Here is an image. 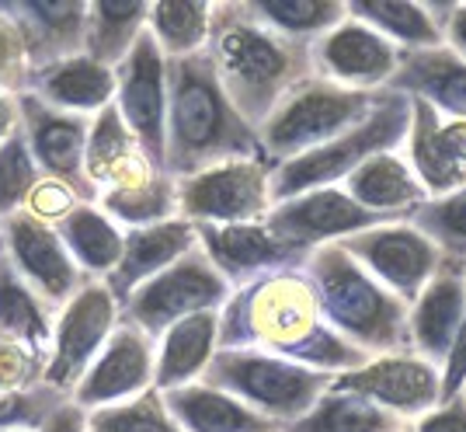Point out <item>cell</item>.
Returning a JSON list of instances; mask_svg holds the SVG:
<instances>
[{
  "label": "cell",
  "instance_id": "obj_41",
  "mask_svg": "<svg viewBox=\"0 0 466 432\" xmlns=\"http://www.w3.org/2000/svg\"><path fill=\"white\" fill-rule=\"evenodd\" d=\"M46 363L49 355L35 353L11 334H0V394L35 391L46 384Z\"/></svg>",
  "mask_w": 466,
  "mask_h": 432
},
{
  "label": "cell",
  "instance_id": "obj_6",
  "mask_svg": "<svg viewBox=\"0 0 466 432\" xmlns=\"http://www.w3.org/2000/svg\"><path fill=\"white\" fill-rule=\"evenodd\" d=\"M202 384L233 394L279 429H286L330 391L334 376L258 349H216Z\"/></svg>",
  "mask_w": 466,
  "mask_h": 432
},
{
  "label": "cell",
  "instance_id": "obj_36",
  "mask_svg": "<svg viewBox=\"0 0 466 432\" xmlns=\"http://www.w3.org/2000/svg\"><path fill=\"white\" fill-rule=\"evenodd\" d=\"M143 158L139 143L133 139L129 126L118 116L116 101L105 105L95 118H91V133H87V158H84V168H87V178L91 185L101 189L105 181H112L118 171H126L129 164H137Z\"/></svg>",
  "mask_w": 466,
  "mask_h": 432
},
{
  "label": "cell",
  "instance_id": "obj_34",
  "mask_svg": "<svg viewBox=\"0 0 466 432\" xmlns=\"http://www.w3.org/2000/svg\"><path fill=\"white\" fill-rule=\"evenodd\" d=\"M408 422L393 412L372 405L370 397L330 387L310 412L296 418L282 432H404Z\"/></svg>",
  "mask_w": 466,
  "mask_h": 432
},
{
  "label": "cell",
  "instance_id": "obj_38",
  "mask_svg": "<svg viewBox=\"0 0 466 432\" xmlns=\"http://www.w3.org/2000/svg\"><path fill=\"white\" fill-rule=\"evenodd\" d=\"M410 223L442 252L449 262H466V189L421 202Z\"/></svg>",
  "mask_w": 466,
  "mask_h": 432
},
{
  "label": "cell",
  "instance_id": "obj_39",
  "mask_svg": "<svg viewBox=\"0 0 466 432\" xmlns=\"http://www.w3.org/2000/svg\"><path fill=\"white\" fill-rule=\"evenodd\" d=\"M87 432H181V426L167 412L164 394L150 387L139 397L87 412Z\"/></svg>",
  "mask_w": 466,
  "mask_h": 432
},
{
  "label": "cell",
  "instance_id": "obj_46",
  "mask_svg": "<svg viewBox=\"0 0 466 432\" xmlns=\"http://www.w3.org/2000/svg\"><path fill=\"white\" fill-rule=\"evenodd\" d=\"M410 432H466V397L439 401L428 415L410 422Z\"/></svg>",
  "mask_w": 466,
  "mask_h": 432
},
{
  "label": "cell",
  "instance_id": "obj_14",
  "mask_svg": "<svg viewBox=\"0 0 466 432\" xmlns=\"http://www.w3.org/2000/svg\"><path fill=\"white\" fill-rule=\"evenodd\" d=\"M383 223H397V220L359 206L341 185L313 189V192L292 196L286 202H275L265 216V227L272 231V237H279L282 244H289L303 255H310L320 244H338L359 231L383 227Z\"/></svg>",
  "mask_w": 466,
  "mask_h": 432
},
{
  "label": "cell",
  "instance_id": "obj_23",
  "mask_svg": "<svg viewBox=\"0 0 466 432\" xmlns=\"http://www.w3.org/2000/svg\"><path fill=\"white\" fill-rule=\"evenodd\" d=\"M192 248H198V227L185 216L164 220V223H154V227H133V231H126L118 265L101 283L112 290V296L122 307L133 290H139L157 273H164L167 265H175L177 258H185Z\"/></svg>",
  "mask_w": 466,
  "mask_h": 432
},
{
  "label": "cell",
  "instance_id": "obj_17",
  "mask_svg": "<svg viewBox=\"0 0 466 432\" xmlns=\"http://www.w3.org/2000/svg\"><path fill=\"white\" fill-rule=\"evenodd\" d=\"M334 391H349L370 397L372 405L387 408L404 422H418L442 401V374L428 359L414 353L376 355L362 370L334 376Z\"/></svg>",
  "mask_w": 466,
  "mask_h": 432
},
{
  "label": "cell",
  "instance_id": "obj_12",
  "mask_svg": "<svg viewBox=\"0 0 466 432\" xmlns=\"http://www.w3.org/2000/svg\"><path fill=\"white\" fill-rule=\"evenodd\" d=\"M338 248H345L372 279H380L390 293H397L408 307L421 296L428 279L446 262L442 252L410 220L359 231V234L338 241Z\"/></svg>",
  "mask_w": 466,
  "mask_h": 432
},
{
  "label": "cell",
  "instance_id": "obj_24",
  "mask_svg": "<svg viewBox=\"0 0 466 432\" xmlns=\"http://www.w3.org/2000/svg\"><path fill=\"white\" fill-rule=\"evenodd\" d=\"M387 91L428 101L449 118H466V59L456 57L449 46L400 53V67Z\"/></svg>",
  "mask_w": 466,
  "mask_h": 432
},
{
  "label": "cell",
  "instance_id": "obj_28",
  "mask_svg": "<svg viewBox=\"0 0 466 432\" xmlns=\"http://www.w3.org/2000/svg\"><path fill=\"white\" fill-rule=\"evenodd\" d=\"M219 349V311H206L177 321L157 338V391H175L202 380L209 359Z\"/></svg>",
  "mask_w": 466,
  "mask_h": 432
},
{
  "label": "cell",
  "instance_id": "obj_3",
  "mask_svg": "<svg viewBox=\"0 0 466 432\" xmlns=\"http://www.w3.org/2000/svg\"><path fill=\"white\" fill-rule=\"evenodd\" d=\"M230 160H265L261 137L223 95L206 53L167 59V175L181 181Z\"/></svg>",
  "mask_w": 466,
  "mask_h": 432
},
{
  "label": "cell",
  "instance_id": "obj_11",
  "mask_svg": "<svg viewBox=\"0 0 466 432\" xmlns=\"http://www.w3.org/2000/svg\"><path fill=\"white\" fill-rule=\"evenodd\" d=\"M118 317H122V307L112 290L101 279H91L63 311H56L46 384L63 394H74L80 376L87 374V366L105 349L108 334L116 332Z\"/></svg>",
  "mask_w": 466,
  "mask_h": 432
},
{
  "label": "cell",
  "instance_id": "obj_19",
  "mask_svg": "<svg viewBox=\"0 0 466 432\" xmlns=\"http://www.w3.org/2000/svg\"><path fill=\"white\" fill-rule=\"evenodd\" d=\"M400 154L428 199L466 189V118H449L428 101L410 98V129Z\"/></svg>",
  "mask_w": 466,
  "mask_h": 432
},
{
  "label": "cell",
  "instance_id": "obj_26",
  "mask_svg": "<svg viewBox=\"0 0 466 432\" xmlns=\"http://www.w3.org/2000/svg\"><path fill=\"white\" fill-rule=\"evenodd\" d=\"M341 189L359 206H366L372 213L393 216V220H410V213L421 202H428L425 185L410 171L408 158L400 150H387V154L370 158L341 181Z\"/></svg>",
  "mask_w": 466,
  "mask_h": 432
},
{
  "label": "cell",
  "instance_id": "obj_29",
  "mask_svg": "<svg viewBox=\"0 0 466 432\" xmlns=\"http://www.w3.org/2000/svg\"><path fill=\"white\" fill-rule=\"evenodd\" d=\"M160 394H164L167 412L181 426V432H282L265 415L237 401L233 394L216 391L202 380Z\"/></svg>",
  "mask_w": 466,
  "mask_h": 432
},
{
  "label": "cell",
  "instance_id": "obj_40",
  "mask_svg": "<svg viewBox=\"0 0 466 432\" xmlns=\"http://www.w3.org/2000/svg\"><path fill=\"white\" fill-rule=\"evenodd\" d=\"M42 181V171L32 150L25 129H15L11 137L0 143V220L11 216L15 210H25V199Z\"/></svg>",
  "mask_w": 466,
  "mask_h": 432
},
{
  "label": "cell",
  "instance_id": "obj_5",
  "mask_svg": "<svg viewBox=\"0 0 466 432\" xmlns=\"http://www.w3.org/2000/svg\"><path fill=\"white\" fill-rule=\"evenodd\" d=\"M387 101V91H349L324 77H307L296 84L272 118L258 129L265 160L279 168L292 158H303L345 137Z\"/></svg>",
  "mask_w": 466,
  "mask_h": 432
},
{
  "label": "cell",
  "instance_id": "obj_37",
  "mask_svg": "<svg viewBox=\"0 0 466 432\" xmlns=\"http://www.w3.org/2000/svg\"><path fill=\"white\" fill-rule=\"evenodd\" d=\"M251 7L275 32L307 46H313L320 36H328L330 28H338L349 18V7L338 0H251Z\"/></svg>",
  "mask_w": 466,
  "mask_h": 432
},
{
  "label": "cell",
  "instance_id": "obj_27",
  "mask_svg": "<svg viewBox=\"0 0 466 432\" xmlns=\"http://www.w3.org/2000/svg\"><path fill=\"white\" fill-rule=\"evenodd\" d=\"M108 220H116L122 231L133 227H154L177 216V178L164 168L143 164L139 171L122 178L116 185H105L95 202Z\"/></svg>",
  "mask_w": 466,
  "mask_h": 432
},
{
  "label": "cell",
  "instance_id": "obj_20",
  "mask_svg": "<svg viewBox=\"0 0 466 432\" xmlns=\"http://www.w3.org/2000/svg\"><path fill=\"white\" fill-rule=\"evenodd\" d=\"M195 227H198V248L233 290L258 275L307 262L303 252L272 237L265 220L261 223H195Z\"/></svg>",
  "mask_w": 466,
  "mask_h": 432
},
{
  "label": "cell",
  "instance_id": "obj_25",
  "mask_svg": "<svg viewBox=\"0 0 466 432\" xmlns=\"http://www.w3.org/2000/svg\"><path fill=\"white\" fill-rule=\"evenodd\" d=\"M116 70H108V67L95 63L87 53H80V57H70L63 63L46 67L39 74H32L25 95H35L39 101L53 105L59 112L97 116L105 105L116 101Z\"/></svg>",
  "mask_w": 466,
  "mask_h": 432
},
{
  "label": "cell",
  "instance_id": "obj_31",
  "mask_svg": "<svg viewBox=\"0 0 466 432\" xmlns=\"http://www.w3.org/2000/svg\"><path fill=\"white\" fill-rule=\"evenodd\" d=\"M56 231L87 279H108L112 275V269L122 258L126 231L116 220L101 213L95 202H80L77 210H70L56 223Z\"/></svg>",
  "mask_w": 466,
  "mask_h": 432
},
{
  "label": "cell",
  "instance_id": "obj_8",
  "mask_svg": "<svg viewBox=\"0 0 466 432\" xmlns=\"http://www.w3.org/2000/svg\"><path fill=\"white\" fill-rule=\"evenodd\" d=\"M230 293L233 286L216 273L206 252L192 248L185 258H177L175 265H167L164 273H157L139 290H133L129 300L122 303V317H129L137 328H143L157 342L185 317L223 311Z\"/></svg>",
  "mask_w": 466,
  "mask_h": 432
},
{
  "label": "cell",
  "instance_id": "obj_51",
  "mask_svg": "<svg viewBox=\"0 0 466 432\" xmlns=\"http://www.w3.org/2000/svg\"><path fill=\"white\" fill-rule=\"evenodd\" d=\"M463 397H466V387H463Z\"/></svg>",
  "mask_w": 466,
  "mask_h": 432
},
{
  "label": "cell",
  "instance_id": "obj_50",
  "mask_svg": "<svg viewBox=\"0 0 466 432\" xmlns=\"http://www.w3.org/2000/svg\"><path fill=\"white\" fill-rule=\"evenodd\" d=\"M404 432H410V426H408V429H404Z\"/></svg>",
  "mask_w": 466,
  "mask_h": 432
},
{
  "label": "cell",
  "instance_id": "obj_2",
  "mask_svg": "<svg viewBox=\"0 0 466 432\" xmlns=\"http://www.w3.org/2000/svg\"><path fill=\"white\" fill-rule=\"evenodd\" d=\"M206 57L223 95L254 133L272 118L296 84L313 77L307 42L286 39L254 15L251 0L213 4Z\"/></svg>",
  "mask_w": 466,
  "mask_h": 432
},
{
  "label": "cell",
  "instance_id": "obj_21",
  "mask_svg": "<svg viewBox=\"0 0 466 432\" xmlns=\"http://www.w3.org/2000/svg\"><path fill=\"white\" fill-rule=\"evenodd\" d=\"M466 321V262H442L410 303V353L442 370Z\"/></svg>",
  "mask_w": 466,
  "mask_h": 432
},
{
  "label": "cell",
  "instance_id": "obj_22",
  "mask_svg": "<svg viewBox=\"0 0 466 432\" xmlns=\"http://www.w3.org/2000/svg\"><path fill=\"white\" fill-rule=\"evenodd\" d=\"M7 11L18 21L32 74L84 53L87 0H15Z\"/></svg>",
  "mask_w": 466,
  "mask_h": 432
},
{
  "label": "cell",
  "instance_id": "obj_7",
  "mask_svg": "<svg viewBox=\"0 0 466 432\" xmlns=\"http://www.w3.org/2000/svg\"><path fill=\"white\" fill-rule=\"evenodd\" d=\"M410 129V98L387 91V101L372 112L362 126L349 129L345 137L334 143L310 150L303 158H292L279 164L272 171V206L286 202L292 196H303L313 189H328V185H341L345 178L362 168L376 154L387 150H400Z\"/></svg>",
  "mask_w": 466,
  "mask_h": 432
},
{
  "label": "cell",
  "instance_id": "obj_13",
  "mask_svg": "<svg viewBox=\"0 0 466 432\" xmlns=\"http://www.w3.org/2000/svg\"><path fill=\"white\" fill-rule=\"evenodd\" d=\"M116 108L154 168L167 160V59L150 32H143L133 53L116 70ZM167 171V168H164Z\"/></svg>",
  "mask_w": 466,
  "mask_h": 432
},
{
  "label": "cell",
  "instance_id": "obj_18",
  "mask_svg": "<svg viewBox=\"0 0 466 432\" xmlns=\"http://www.w3.org/2000/svg\"><path fill=\"white\" fill-rule=\"evenodd\" d=\"M313 77H324L349 91H387L397 67L400 49L390 46L380 32L355 18H345L338 28L310 46Z\"/></svg>",
  "mask_w": 466,
  "mask_h": 432
},
{
  "label": "cell",
  "instance_id": "obj_15",
  "mask_svg": "<svg viewBox=\"0 0 466 432\" xmlns=\"http://www.w3.org/2000/svg\"><path fill=\"white\" fill-rule=\"evenodd\" d=\"M154 376L157 342L143 328H137L129 317H118L116 332L108 334L105 349L87 366V374L80 376L70 397L84 412H95L105 405H118V401L147 394L154 387Z\"/></svg>",
  "mask_w": 466,
  "mask_h": 432
},
{
  "label": "cell",
  "instance_id": "obj_35",
  "mask_svg": "<svg viewBox=\"0 0 466 432\" xmlns=\"http://www.w3.org/2000/svg\"><path fill=\"white\" fill-rule=\"evenodd\" d=\"M213 4L202 0H157L150 4L147 32L154 36L164 59H185L206 53Z\"/></svg>",
  "mask_w": 466,
  "mask_h": 432
},
{
  "label": "cell",
  "instance_id": "obj_33",
  "mask_svg": "<svg viewBox=\"0 0 466 432\" xmlns=\"http://www.w3.org/2000/svg\"><path fill=\"white\" fill-rule=\"evenodd\" d=\"M345 7H349V18L370 25L372 32H380L400 53L446 46L425 4H414V0H349Z\"/></svg>",
  "mask_w": 466,
  "mask_h": 432
},
{
  "label": "cell",
  "instance_id": "obj_30",
  "mask_svg": "<svg viewBox=\"0 0 466 432\" xmlns=\"http://www.w3.org/2000/svg\"><path fill=\"white\" fill-rule=\"evenodd\" d=\"M147 21H150V4L143 0H91L84 53L101 67L118 70L139 36L147 32Z\"/></svg>",
  "mask_w": 466,
  "mask_h": 432
},
{
  "label": "cell",
  "instance_id": "obj_44",
  "mask_svg": "<svg viewBox=\"0 0 466 432\" xmlns=\"http://www.w3.org/2000/svg\"><path fill=\"white\" fill-rule=\"evenodd\" d=\"M77 206H80V199L70 185H63V181L46 178V175H42V181L32 189V196L25 199V210L32 216H39L42 223H53V227H56L70 210H77Z\"/></svg>",
  "mask_w": 466,
  "mask_h": 432
},
{
  "label": "cell",
  "instance_id": "obj_43",
  "mask_svg": "<svg viewBox=\"0 0 466 432\" xmlns=\"http://www.w3.org/2000/svg\"><path fill=\"white\" fill-rule=\"evenodd\" d=\"M28 77H32V70H28L18 21L11 18L7 4H0V91L25 95L28 91Z\"/></svg>",
  "mask_w": 466,
  "mask_h": 432
},
{
  "label": "cell",
  "instance_id": "obj_16",
  "mask_svg": "<svg viewBox=\"0 0 466 432\" xmlns=\"http://www.w3.org/2000/svg\"><path fill=\"white\" fill-rule=\"evenodd\" d=\"M95 116L59 112L35 95H21V129L28 139V150L46 178H56L77 192L80 202H97V189L87 178V133Z\"/></svg>",
  "mask_w": 466,
  "mask_h": 432
},
{
  "label": "cell",
  "instance_id": "obj_1",
  "mask_svg": "<svg viewBox=\"0 0 466 432\" xmlns=\"http://www.w3.org/2000/svg\"><path fill=\"white\" fill-rule=\"evenodd\" d=\"M219 349H258L320 374L362 370L370 355L334 332L303 265L237 286L219 311Z\"/></svg>",
  "mask_w": 466,
  "mask_h": 432
},
{
  "label": "cell",
  "instance_id": "obj_4",
  "mask_svg": "<svg viewBox=\"0 0 466 432\" xmlns=\"http://www.w3.org/2000/svg\"><path fill=\"white\" fill-rule=\"evenodd\" d=\"M303 269L328 324L355 349L370 359L410 353V307L380 279H372L345 248L320 244L307 255Z\"/></svg>",
  "mask_w": 466,
  "mask_h": 432
},
{
  "label": "cell",
  "instance_id": "obj_42",
  "mask_svg": "<svg viewBox=\"0 0 466 432\" xmlns=\"http://www.w3.org/2000/svg\"><path fill=\"white\" fill-rule=\"evenodd\" d=\"M70 394L42 384L35 391L0 394V432L4 429H42V422L56 412Z\"/></svg>",
  "mask_w": 466,
  "mask_h": 432
},
{
  "label": "cell",
  "instance_id": "obj_32",
  "mask_svg": "<svg viewBox=\"0 0 466 432\" xmlns=\"http://www.w3.org/2000/svg\"><path fill=\"white\" fill-rule=\"evenodd\" d=\"M53 324H56V311L21 279L11 258L0 252V334H11L32 345L35 353L49 355Z\"/></svg>",
  "mask_w": 466,
  "mask_h": 432
},
{
  "label": "cell",
  "instance_id": "obj_10",
  "mask_svg": "<svg viewBox=\"0 0 466 432\" xmlns=\"http://www.w3.org/2000/svg\"><path fill=\"white\" fill-rule=\"evenodd\" d=\"M0 252L11 258V265L21 273V279L53 307L63 311L74 296L91 283L80 273L70 248L53 223H42L28 210H15L0 220Z\"/></svg>",
  "mask_w": 466,
  "mask_h": 432
},
{
  "label": "cell",
  "instance_id": "obj_48",
  "mask_svg": "<svg viewBox=\"0 0 466 432\" xmlns=\"http://www.w3.org/2000/svg\"><path fill=\"white\" fill-rule=\"evenodd\" d=\"M15 129H21V95L0 91V143Z\"/></svg>",
  "mask_w": 466,
  "mask_h": 432
},
{
  "label": "cell",
  "instance_id": "obj_49",
  "mask_svg": "<svg viewBox=\"0 0 466 432\" xmlns=\"http://www.w3.org/2000/svg\"><path fill=\"white\" fill-rule=\"evenodd\" d=\"M4 432H39V429H4Z\"/></svg>",
  "mask_w": 466,
  "mask_h": 432
},
{
  "label": "cell",
  "instance_id": "obj_9",
  "mask_svg": "<svg viewBox=\"0 0 466 432\" xmlns=\"http://www.w3.org/2000/svg\"><path fill=\"white\" fill-rule=\"evenodd\" d=\"M272 164L230 160L177 181V216L192 223H261L272 210Z\"/></svg>",
  "mask_w": 466,
  "mask_h": 432
},
{
  "label": "cell",
  "instance_id": "obj_45",
  "mask_svg": "<svg viewBox=\"0 0 466 432\" xmlns=\"http://www.w3.org/2000/svg\"><path fill=\"white\" fill-rule=\"evenodd\" d=\"M431 21L439 25V32H442V42H446L449 49L456 53L460 59H466V0H449V4H439V0H431L425 4Z\"/></svg>",
  "mask_w": 466,
  "mask_h": 432
},
{
  "label": "cell",
  "instance_id": "obj_47",
  "mask_svg": "<svg viewBox=\"0 0 466 432\" xmlns=\"http://www.w3.org/2000/svg\"><path fill=\"white\" fill-rule=\"evenodd\" d=\"M442 401H452V397H460L466 387V321L460 334H456V342H452V349H449L446 363H442Z\"/></svg>",
  "mask_w": 466,
  "mask_h": 432
}]
</instances>
